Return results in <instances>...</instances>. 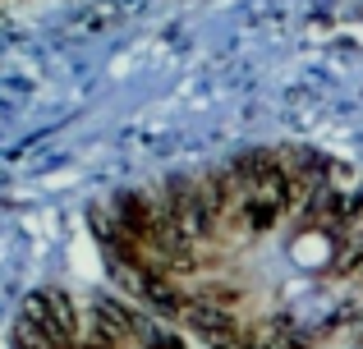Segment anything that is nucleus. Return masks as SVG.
<instances>
[{
	"instance_id": "nucleus-5",
	"label": "nucleus",
	"mask_w": 363,
	"mask_h": 349,
	"mask_svg": "<svg viewBox=\"0 0 363 349\" xmlns=\"http://www.w3.org/2000/svg\"><path fill=\"white\" fill-rule=\"evenodd\" d=\"M138 290H143V299H147L152 308H166V313H184V304H189V299H175V285H170L166 271H143Z\"/></svg>"
},
{
	"instance_id": "nucleus-6",
	"label": "nucleus",
	"mask_w": 363,
	"mask_h": 349,
	"mask_svg": "<svg viewBox=\"0 0 363 349\" xmlns=\"http://www.w3.org/2000/svg\"><path fill=\"white\" fill-rule=\"evenodd\" d=\"M138 345L143 349H189L175 331H166V326H157V322H138Z\"/></svg>"
},
{
	"instance_id": "nucleus-7",
	"label": "nucleus",
	"mask_w": 363,
	"mask_h": 349,
	"mask_svg": "<svg viewBox=\"0 0 363 349\" xmlns=\"http://www.w3.org/2000/svg\"><path fill=\"white\" fill-rule=\"evenodd\" d=\"M359 280H363V271H359Z\"/></svg>"
},
{
	"instance_id": "nucleus-4",
	"label": "nucleus",
	"mask_w": 363,
	"mask_h": 349,
	"mask_svg": "<svg viewBox=\"0 0 363 349\" xmlns=\"http://www.w3.org/2000/svg\"><path fill=\"white\" fill-rule=\"evenodd\" d=\"M129 336H138V322H133L129 308L111 304V299H97V304H92V341L101 349H116V345L129 341Z\"/></svg>"
},
{
	"instance_id": "nucleus-1",
	"label": "nucleus",
	"mask_w": 363,
	"mask_h": 349,
	"mask_svg": "<svg viewBox=\"0 0 363 349\" xmlns=\"http://www.w3.org/2000/svg\"><path fill=\"white\" fill-rule=\"evenodd\" d=\"M23 326L37 336L46 349H79L88 336L79 331V313H74V304L60 294V290H42V294L28 299L23 308Z\"/></svg>"
},
{
	"instance_id": "nucleus-3",
	"label": "nucleus",
	"mask_w": 363,
	"mask_h": 349,
	"mask_svg": "<svg viewBox=\"0 0 363 349\" xmlns=\"http://www.w3.org/2000/svg\"><path fill=\"white\" fill-rule=\"evenodd\" d=\"M184 317L198 336H203L212 349H240L248 326L235 322V313H221V308H203V304H184Z\"/></svg>"
},
{
	"instance_id": "nucleus-2",
	"label": "nucleus",
	"mask_w": 363,
	"mask_h": 349,
	"mask_svg": "<svg viewBox=\"0 0 363 349\" xmlns=\"http://www.w3.org/2000/svg\"><path fill=\"white\" fill-rule=\"evenodd\" d=\"M290 216V184H267L248 188L240 198V230L244 234H267Z\"/></svg>"
}]
</instances>
